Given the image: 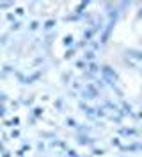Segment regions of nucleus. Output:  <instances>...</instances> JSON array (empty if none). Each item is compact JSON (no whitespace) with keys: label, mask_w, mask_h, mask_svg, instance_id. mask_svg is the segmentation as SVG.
Segmentation results:
<instances>
[{"label":"nucleus","mask_w":142,"mask_h":157,"mask_svg":"<svg viewBox=\"0 0 142 157\" xmlns=\"http://www.w3.org/2000/svg\"><path fill=\"white\" fill-rule=\"evenodd\" d=\"M64 45H66V47L73 45V38H71V36H66V38H64Z\"/></svg>","instance_id":"nucleus-2"},{"label":"nucleus","mask_w":142,"mask_h":157,"mask_svg":"<svg viewBox=\"0 0 142 157\" xmlns=\"http://www.w3.org/2000/svg\"><path fill=\"white\" fill-rule=\"evenodd\" d=\"M103 77L107 78L110 84H114V80H117V73H115L110 66H103Z\"/></svg>","instance_id":"nucleus-1"},{"label":"nucleus","mask_w":142,"mask_h":157,"mask_svg":"<svg viewBox=\"0 0 142 157\" xmlns=\"http://www.w3.org/2000/svg\"><path fill=\"white\" fill-rule=\"evenodd\" d=\"M53 25H55V21H53V20H50V21H46V23H45V29H52V27H53Z\"/></svg>","instance_id":"nucleus-3"},{"label":"nucleus","mask_w":142,"mask_h":157,"mask_svg":"<svg viewBox=\"0 0 142 157\" xmlns=\"http://www.w3.org/2000/svg\"><path fill=\"white\" fill-rule=\"evenodd\" d=\"M89 70H91L93 73H94V71H98V68H96V64H91V66H89Z\"/></svg>","instance_id":"nucleus-6"},{"label":"nucleus","mask_w":142,"mask_h":157,"mask_svg":"<svg viewBox=\"0 0 142 157\" xmlns=\"http://www.w3.org/2000/svg\"><path fill=\"white\" fill-rule=\"evenodd\" d=\"M30 29H32V30L38 29V21H32V23H30Z\"/></svg>","instance_id":"nucleus-5"},{"label":"nucleus","mask_w":142,"mask_h":157,"mask_svg":"<svg viewBox=\"0 0 142 157\" xmlns=\"http://www.w3.org/2000/svg\"><path fill=\"white\" fill-rule=\"evenodd\" d=\"M85 59H89V61L94 59V52H87V54H85Z\"/></svg>","instance_id":"nucleus-4"}]
</instances>
